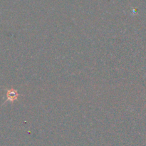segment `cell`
Returning a JSON list of instances; mask_svg holds the SVG:
<instances>
[{
  "label": "cell",
  "instance_id": "cell-1",
  "mask_svg": "<svg viewBox=\"0 0 146 146\" xmlns=\"http://www.w3.org/2000/svg\"><path fill=\"white\" fill-rule=\"evenodd\" d=\"M8 98L11 101H13L14 99H15L17 98V92H15V91H9Z\"/></svg>",
  "mask_w": 146,
  "mask_h": 146
}]
</instances>
